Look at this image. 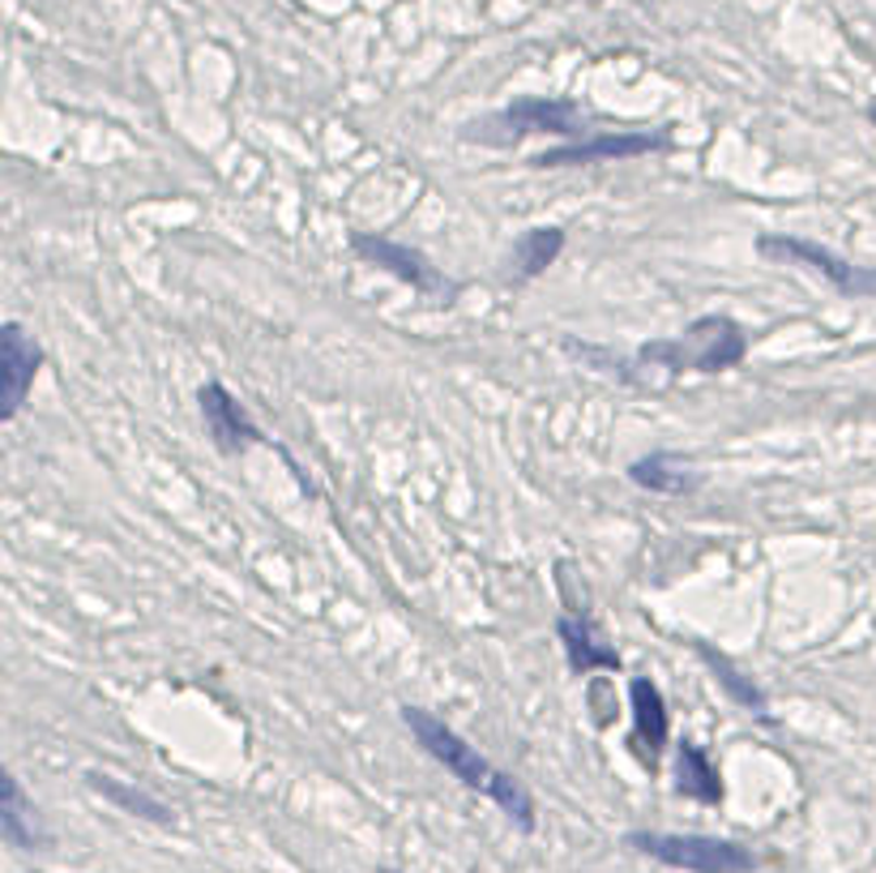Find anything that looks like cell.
I'll list each match as a JSON object with an SVG mask.
<instances>
[{"label": "cell", "instance_id": "6da1fadb", "mask_svg": "<svg viewBox=\"0 0 876 873\" xmlns=\"http://www.w3.org/2000/svg\"><path fill=\"white\" fill-rule=\"evenodd\" d=\"M564 352L577 356V360L595 364V368H604V372H615L620 381L642 385L637 368H663L672 377H680V372H727V368H736L748 356V330L736 317H727V313H706L693 326H684L675 339L642 343L629 360L615 356L611 347L577 343V339H564Z\"/></svg>", "mask_w": 876, "mask_h": 873}, {"label": "cell", "instance_id": "7a4b0ae2", "mask_svg": "<svg viewBox=\"0 0 876 873\" xmlns=\"http://www.w3.org/2000/svg\"><path fill=\"white\" fill-rule=\"evenodd\" d=\"M403 724L410 728V736L419 741V749H423L428 758H436V762H441L462 788H471V793H483L487 800H496L522 835H531V831L539 826V818H535V797L526 793V784L513 780L509 771H500L492 758H483L471 741L458 736V732L445 724L441 716H432V711L406 703Z\"/></svg>", "mask_w": 876, "mask_h": 873}, {"label": "cell", "instance_id": "3957f363", "mask_svg": "<svg viewBox=\"0 0 876 873\" xmlns=\"http://www.w3.org/2000/svg\"><path fill=\"white\" fill-rule=\"evenodd\" d=\"M531 134H551V138H564V142H582L599 129H591V116L582 112V103L573 99H543V94H526V99H513L505 112L487 116L483 125H471V142L483 146H513Z\"/></svg>", "mask_w": 876, "mask_h": 873}, {"label": "cell", "instance_id": "277c9868", "mask_svg": "<svg viewBox=\"0 0 876 873\" xmlns=\"http://www.w3.org/2000/svg\"><path fill=\"white\" fill-rule=\"evenodd\" d=\"M629 848L655 857L659 865H672L684 873H752L757 857L736 839L714 835H668V831H629Z\"/></svg>", "mask_w": 876, "mask_h": 873}, {"label": "cell", "instance_id": "5b68a950", "mask_svg": "<svg viewBox=\"0 0 876 873\" xmlns=\"http://www.w3.org/2000/svg\"><path fill=\"white\" fill-rule=\"evenodd\" d=\"M757 253L770 257V262H783V266H800L821 275L829 288L847 300H873L876 295V266H860V262H847L838 257L834 249L816 244L809 236H787V231H761L757 236Z\"/></svg>", "mask_w": 876, "mask_h": 873}, {"label": "cell", "instance_id": "8992f818", "mask_svg": "<svg viewBox=\"0 0 876 873\" xmlns=\"http://www.w3.org/2000/svg\"><path fill=\"white\" fill-rule=\"evenodd\" d=\"M672 150L668 129H599L582 142L547 146L531 159V167H591V163H624V159H642V154H659Z\"/></svg>", "mask_w": 876, "mask_h": 873}, {"label": "cell", "instance_id": "52a82bcc", "mask_svg": "<svg viewBox=\"0 0 876 873\" xmlns=\"http://www.w3.org/2000/svg\"><path fill=\"white\" fill-rule=\"evenodd\" d=\"M351 249H355L368 266L394 275L398 283H406L410 291H419V295L432 300V304H454L458 291H462L441 266H432L419 249L398 244V240H390V236H368V231H359V236H351Z\"/></svg>", "mask_w": 876, "mask_h": 873}, {"label": "cell", "instance_id": "ba28073f", "mask_svg": "<svg viewBox=\"0 0 876 873\" xmlns=\"http://www.w3.org/2000/svg\"><path fill=\"white\" fill-rule=\"evenodd\" d=\"M43 368V347L35 334H26L22 321L0 326V420L13 425L35 390V377Z\"/></svg>", "mask_w": 876, "mask_h": 873}, {"label": "cell", "instance_id": "9c48e42d", "mask_svg": "<svg viewBox=\"0 0 876 873\" xmlns=\"http://www.w3.org/2000/svg\"><path fill=\"white\" fill-rule=\"evenodd\" d=\"M198 403H202L205 436L214 441L218 454L240 458V454H249L253 445H266V441H270V436L257 429V420L249 416V407H244L223 381H205L202 390H198Z\"/></svg>", "mask_w": 876, "mask_h": 873}, {"label": "cell", "instance_id": "30bf717a", "mask_svg": "<svg viewBox=\"0 0 876 873\" xmlns=\"http://www.w3.org/2000/svg\"><path fill=\"white\" fill-rule=\"evenodd\" d=\"M629 716H633V732H629V749L633 758L655 775L672 736V716H668V698L650 676H633L629 681Z\"/></svg>", "mask_w": 876, "mask_h": 873}, {"label": "cell", "instance_id": "8fae6325", "mask_svg": "<svg viewBox=\"0 0 876 873\" xmlns=\"http://www.w3.org/2000/svg\"><path fill=\"white\" fill-rule=\"evenodd\" d=\"M556 638L564 647L569 672L573 676H595V672H620V651L607 647L604 634L595 630L591 612H560L556 617Z\"/></svg>", "mask_w": 876, "mask_h": 873}, {"label": "cell", "instance_id": "7c38bea8", "mask_svg": "<svg viewBox=\"0 0 876 873\" xmlns=\"http://www.w3.org/2000/svg\"><path fill=\"white\" fill-rule=\"evenodd\" d=\"M629 480L646 493H659V497H688L701 489V471H693V463L672 454V450H655V454L633 458Z\"/></svg>", "mask_w": 876, "mask_h": 873}, {"label": "cell", "instance_id": "4fadbf2b", "mask_svg": "<svg viewBox=\"0 0 876 873\" xmlns=\"http://www.w3.org/2000/svg\"><path fill=\"white\" fill-rule=\"evenodd\" d=\"M0 835H4V844L17 848V852H35V848L48 844V835H43V826H39V809H35V800L26 797V788H22V780H17L13 771H4Z\"/></svg>", "mask_w": 876, "mask_h": 873}, {"label": "cell", "instance_id": "5bb4252c", "mask_svg": "<svg viewBox=\"0 0 876 873\" xmlns=\"http://www.w3.org/2000/svg\"><path fill=\"white\" fill-rule=\"evenodd\" d=\"M675 793L697 800V805H723V797H727L714 758L697 741H680L675 745Z\"/></svg>", "mask_w": 876, "mask_h": 873}, {"label": "cell", "instance_id": "9a60e30c", "mask_svg": "<svg viewBox=\"0 0 876 873\" xmlns=\"http://www.w3.org/2000/svg\"><path fill=\"white\" fill-rule=\"evenodd\" d=\"M560 253H564V227L556 223L526 227L509 253V283H535L547 266H556Z\"/></svg>", "mask_w": 876, "mask_h": 873}, {"label": "cell", "instance_id": "2e32d148", "mask_svg": "<svg viewBox=\"0 0 876 873\" xmlns=\"http://www.w3.org/2000/svg\"><path fill=\"white\" fill-rule=\"evenodd\" d=\"M693 651L706 659V668L714 672V681H719V685H723V689H727V694L740 703L748 716L770 720V698H765V689H761L752 676H744V672L732 663V659H727V655L714 651V647H710V643H701V638H693Z\"/></svg>", "mask_w": 876, "mask_h": 873}, {"label": "cell", "instance_id": "e0dca14e", "mask_svg": "<svg viewBox=\"0 0 876 873\" xmlns=\"http://www.w3.org/2000/svg\"><path fill=\"white\" fill-rule=\"evenodd\" d=\"M86 784L103 800H112V805H120L125 813H134V818H145V822H154V826H172V822H176V813H172L163 800H154L150 793H141V788H129V784H120V780H112V775H103V771H86Z\"/></svg>", "mask_w": 876, "mask_h": 873}, {"label": "cell", "instance_id": "ac0fdd59", "mask_svg": "<svg viewBox=\"0 0 876 873\" xmlns=\"http://www.w3.org/2000/svg\"><path fill=\"white\" fill-rule=\"evenodd\" d=\"M591 711H595V724L607 728L611 724V711H615V703H607V681H591Z\"/></svg>", "mask_w": 876, "mask_h": 873}, {"label": "cell", "instance_id": "d6986e66", "mask_svg": "<svg viewBox=\"0 0 876 873\" xmlns=\"http://www.w3.org/2000/svg\"><path fill=\"white\" fill-rule=\"evenodd\" d=\"M868 121H873V129H876V103L868 107Z\"/></svg>", "mask_w": 876, "mask_h": 873}, {"label": "cell", "instance_id": "ffe728a7", "mask_svg": "<svg viewBox=\"0 0 876 873\" xmlns=\"http://www.w3.org/2000/svg\"><path fill=\"white\" fill-rule=\"evenodd\" d=\"M381 873H398V870H381Z\"/></svg>", "mask_w": 876, "mask_h": 873}]
</instances>
